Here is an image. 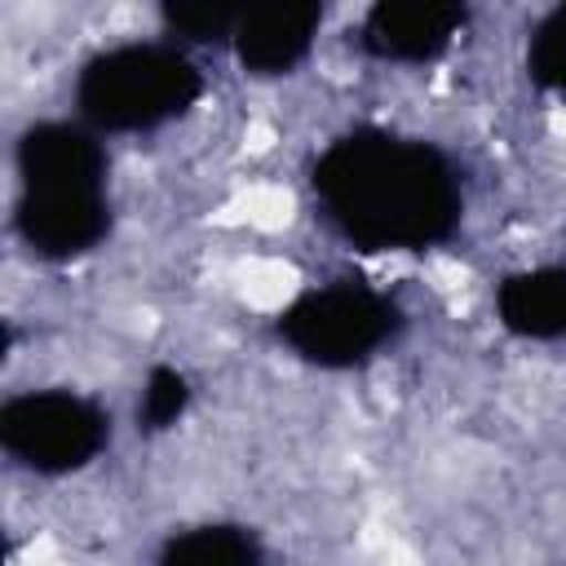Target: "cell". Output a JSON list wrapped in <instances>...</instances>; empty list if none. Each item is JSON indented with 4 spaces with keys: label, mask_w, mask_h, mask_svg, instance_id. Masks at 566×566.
Wrapping results in <instances>:
<instances>
[{
    "label": "cell",
    "mask_w": 566,
    "mask_h": 566,
    "mask_svg": "<svg viewBox=\"0 0 566 566\" xmlns=\"http://www.w3.org/2000/svg\"><path fill=\"white\" fill-rule=\"evenodd\" d=\"M18 234L35 256L66 261L106 239V155L88 128L62 119L27 128L18 142Z\"/></svg>",
    "instance_id": "2"
},
{
    "label": "cell",
    "mask_w": 566,
    "mask_h": 566,
    "mask_svg": "<svg viewBox=\"0 0 566 566\" xmlns=\"http://www.w3.org/2000/svg\"><path fill=\"white\" fill-rule=\"evenodd\" d=\"M398 305L358 279L314 287L279 314V336L292 345V354L332 371L367 363L385 340L398 336Z\"/></svg>",
    "instance_id": "4"
},
{
    "label": "cell",
    "mask_w": 566,
    "mask_h": 566,
    "mask_svg": "<svg viewBox=\"0 0 566 566\" xmlns=\"http://www.w3.org/2000/svg\"><path fill=\"white\" fill-rule=\"evenodd\" d=\"M526 71H531L535 84L566 93V4L553 9V13L535 27L531 53H526Z\"/></svg>",
    "instance_id": "11"
},
{
    "label": "cell",
    "mask_w": 566,
    "mask_h": 566,
    "mask_svg": "<svg viewBox=\"0 0 566 566\" xmlns=\"http://www.w3.org/2000/svg\"><path fill=\"white\" fill-rule=\"evenodd\" d=\"M203 80L172 44H119L97 53L75 80L80 115L102 133L159 128L195 106Z\"/></svg>",
    "instance_id": "3"
},
{
    "label": "cell",
    "mask_w": 566,
    "mask_h": 566,
    "mask_svg": "<svg viewBox=\"0 0 566 566\" xmlns=\"http://www.w3.org/2000/svg\"><path fill=\"white\" fill-rule=\"evenodd\" d=\"M318 22V4H256L234 31V53L252 75H287L310 53Z\"/></svg>",
    "instance_id": "7"
},
{
    "label": "cell",
    "mask_w": 566,
    "mask_h": 566,
    "mask_svg": "<svg viewBox=\"0 0 566 566\" xmlns=\"http://www.w3.org/2000/svg\"><path fill=\"white\" fill-rule=\"evenodd\" d=\"M314 190L336 230L367 252H416L455 234L460 186L451 164L411 137L358 128L314 164Z\"/></svg>",
    "instance_id": "1"
},
{
    "label": "cell",
    "mask_w": 566,
    "mask_h": 566,
    "mask_svg": "<svg viewBox=\"0 0 566 566\" xmlns=\"http://www.w3.org/2000/svg\"><path fill=\"white\" fill-rule=\"evenodd\" d=\"M469 9L455 0H380L363 22V44L380 62H429L464 27Z\"/></svg>",
    "instance_id": "6"
},
{
    "label": "cell",
    "mask_w": 566,
    "mask_h": 566,
    "mask_svg": "<svg viewBox=\"0 0 566 566\" xmlns=\"http://www.w3.org/2000/svg\"><path fill=\"white\" fill-rule=\"evenodd\" d=\"M248 9L226 4V0H172L164 4V22L172 35L195 40V44H212V40H234L239 22Z\"/></svg>",
    "instance_id": "10"
},
{
    "label": "cell",
    "mask_w": 566,
    "mask_h": 566,
    "mask_svg": "<svg viewBox=\"0 0 566 566\" xmlns=\"http://www.w3.org/2000/svg\"><path fill=\"white\" fill-rule=\"evenodd\" d=\"M495 310L513 336L562 340L566 336V265L509 274L495 292Z\"/></svg>",
    "instance_id": "8"
},
{
    "label": "cell",
    "mask_w": 566,
    "mask_h": 566,
    "mask_svg": "<svg viewBox=\"0 0 566 566\" xmlns=\"http://www.w3.org/2000/svg\"><path fill=\"white\" fill-rule=\"evenodd\" d=\"M111 438V420L97 402L44 389L18 394L0 407V442L4 451L35 473H71L84 469Z\"/></svg>",
    "instance_id": "5"
},
{
    "label": "cell",
    "mask_w": 566,
    "mask_h": 566,
    "mask_svg": "<svg viewBox=\"0 0 566 566\" xmlns=\"http://www.w3.org/2000/svg\"><path fill=\"white\" fill-rule=\"evenodd\" d=\"M190 402V385L177 367H155L146 376V389H142V407H137V420L146 429H168Z\"/></svg>",
    "instance_id": "12"
},
{
    "label": "cell",
    "mask_w": 566,
    "mask_h": 566,
    "mask_svg": "<svg viewBox=\"0 0 566 566\" xmlns=\"http://www.w3.org/2000/svg\"><path fill=\"white\" fill-rule=\"evenodd\" d=\"M159 566H261V548L243 526H195L164 544Z\"/></svg>",
    "instance_id": "9"
}]
</instances>
